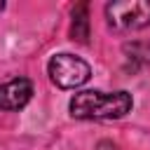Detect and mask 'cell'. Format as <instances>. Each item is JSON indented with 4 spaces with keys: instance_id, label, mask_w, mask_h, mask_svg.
<instances>
[{
    "instance_id": "obj_2",
    "label": "cell",
    "mask_w": 150,
    "mask_h": 150,
    "mask_svg": "<svg viewBox=\"0 0 150 150\" xmlns=\"http://www.w3.org/2000/svg\"><path fill=\"white\" fill-rule=\"evenodd\" d=\"M47 73H49V80L59 89H77L91 77L89 63L75 54H68V52L54 54L47 63Z\"/></svg>"
},
{
    "instance_id": "obj_3",
    "label": "cell",
    "mask_w": 150,
    "mask_h": 150,
    "mask_svg": "<svg viewBox=\"0 0 150 150\" xmlns=\"http://www.w3.org/2000/svg\"><path fill=\"white\" fill-rule=\"evenodd\" d=\"M108 26L115 30H138L150 26V2L148 0H115L105 5Z\"/></svg>"
},
{
    "instance_id": "obj_4",
    "label": "cell",
    "mask_w": 150,
    "mask_h": 150,
    "mask_svg": "<svg viewBox=\"0 0 150 150\" xmlns=\"http://www.w3.org/2000/svg\"><path fill=\"white\" fill-rule=\"evenodd\" d=\"M33 96V84L26 77H14L0 84V110H19Z\"/></svg>"
},
{
    "instance_id": "obj_6",
    "label": "cell",
    "mask_w": 150,
    "mask_h": 150,
    "mask_svg": "<svg viewBox=\"0 0 150 150\" xmlns=\"http://www.w3.org/2000/svg\"><path fill=\"white\" fill-rule=\"evenodd\" d=\"M124 59H127V68L138 70L143 66L150 63V42H131L124 45Z\"/></svg>"
},
{
    "instance_id": "obj_5",
    "label": "cell",
    "mask_w": 150,
    "mask_h": 150,
    "mask_svg": "<svg viewBox=\"0 0 150 150\" xmlns=\"http://www.w3.org/2000/svg\"><path fill=\"white\" fill-rule=\"evenodd\" d=\"M70 38L77 42H87L89 40V7L87 2H80L73 7V23H70Z\"/></svg>"
},
{
    "instance_id": "obj_1",
    "label": "cell",
    "mask_w": 150,
    "mask_h": 150,
    "mask_svg": "<svg viewBox=\"0 0 150 150\" xmlns=\"http://www.w3.org/2000/svg\"><path fill=\"white\" fill-rule=\"evenodd\" d=\"M134 105L129 91H80L70 98V115L75 120H120Z\"/></svg>"
},
{
    "instance_id": "obj_7",
    "label": "cell",
    "mask_w": 150,
    "mask_h": 150,
    "mask_svg": "<svg viewBox=\"0 0 150 150\" xmlns=\"http://www.w3.org/2000/svg\"><path fill=\"white\" fill-rule=\"evenodd\" d=\"M2 7H5V2H0V9H2Z\"/></svg>"
}]
</instances>
